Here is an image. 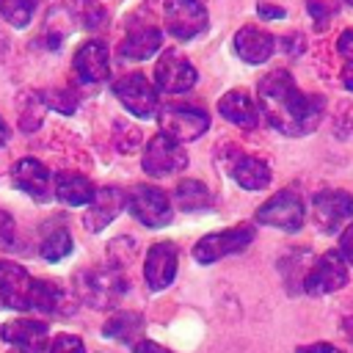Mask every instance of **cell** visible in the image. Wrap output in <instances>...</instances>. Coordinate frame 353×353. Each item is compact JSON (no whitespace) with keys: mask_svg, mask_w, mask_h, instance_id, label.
<instances>
[{"mask_svg":"<svg viewBox=\"0 0 353 353\" xmlns=\"http://www.w3.org/2000/svg\"><path fill=\"white\" fill-rule=\"evenodd\" d=\"M256 97L268 124L276 127L281 135H290V138L306 135L317 130L323 119V99L306 97L287 69L268 72L256 85Z\"/></svg>","mask_w":353,"mask_h":353,"instance_id":"cell-1","label":"cell"},{"mask_svg":"<svg viewBox=\"0 0 353 353\" xmlns=\"http://www.w3.org/2000/svg\"><path fill=\"white\" fill-rule=\"evenodd\" d=\"M127 287L130 281L124 276V268H116V265L85 268L74 276V295L80 303L91 309H113L124 298Z\"/></svg>","mask_w":353,"mask_h":353,"instance_id":"cell-2","label":"cell"},{"mask_svg":"<svg viewBox=\"0 0 353 353\" xmlns=\"http://www.w3.org/2000/svg\"><path fill=\"white\" fill-rule=\"evenodd\" d=\"M256 237V229L251 223H240V226H232V229H223V232H212V234H204L196 245H193V259L199 265H212L229 254H237V251H245Z\"/></svg>","mask_w":353,"mask_h":353,"instance_id":"cell-3","label":"cell"},{"mask_svg":"<svg viewBox=\"0 0 353 353\" xmlns=\"http://www.w3.org/2000/svg\"><path fill=\"white\" fill-rule=\"evenodd\" d=\"M157 124L165 138L182 143V141L201 138L210 127V116L207 110L193 108V105H165L157 110Z\"/></svg>","mask_w":353,"mask_h":353,"instance_id":"cell-4","label":"cell"},{"mask_svg":"<svg viewBox=\"0 0 353 353\" xmlns=\"http://www.w3.org/2000/svg\"><path fill=\"white\" fill-rule=\"evenodd\" d=\"M127 204H130V212L135 215V221H141L143 226H152V229L165 226L174 215L168 193L154 185H135L130 190Z\"/></svg>","mask_w":353,"mask_h":353,"instance_id":"cell-5","label":"cell"},{"mask_svg":"<svg viewBox=\"0 0 353 353\" xmlns=\"http://www.w3.org/2000/svg\"><path fill=\"white\" fill-rule=\"evenodd\" d=\"M256 221L284 229V232H298L306 221V207L303 199L292 190H279L273 199H268L259 210H256Z\"/></svg>","mask_w":353,"mask_h":353,"instance_id":"cell-6","label":"cell"},{"mask_svg":"<svg viewBox=\"0 0 353 353\" xmlns=\"http://www.w3.org/2000/svg\"><path fill=\"white\" fill-rule=\"evenodd\" d=\"M163 19H165V30L179 41L196 39L199 33L207 30V8L201 0H168Z\"/></svg>","mask_w":353,"mask_h":353,"instance_id":"cell-7","label":"cell"},{"mask_svg":"<svg viewBox=\"0 0 353 353\" xmlns=\"http://www.w3.org/2000/svg\"><path fill=\"white\" fill-rule=\"evenodd\" d=\"M113 94L138 119H152L157 113V88L141 72H132V74L119 77L113 83Z\"/></svg>","mask_w":353,"mask_h":353,"instance_id":"cell-8","label":"cell"},{"mask_svg":"<svg viewBox=\"0 0 353 353\" xmlns=\"http://www.w3.org/2000/svg\"><path fill=\"white\" fill-rule=\"evenodd\" d=\"M199 80L193 63L179 50H165L154 63V85L165 94H185Z\"/></svg>","mask_w":353,"mask_h":353,"instance_id":"cell-9","label":"cell"},{"mask_svg":"<svg viewBox=\"0 0 353 353\" xmlns=\"http://www.w3.org/2000/svg\"><path fill=\"white\" fill-rule=\"evenodd\" d=\"M141 165H143V171H146L149 176H168V174L185 171L188 154H185V149H182L176 141H171V138H165V135L160 132V135H154V138L146 143Z\"/></svg>","mask_w":353,"mask_h":353,"instance_id":"cell-10","label":"cell"},{"mask_svg":"<svg viewBox=\"0 0 353 353\" xmlns=\"http://www.w3.org/2000/svg\"><path fill=\"white\" fill-rule=\"evenodd\" d=\"M345 284H347V268L339 251H325L303 276V290L309 295H328L342 290Z\"/></svg>","mask_w":353,"mask_h":353,"instance_id":"cell-11","label":"cell"},{"mask_svg":"<svg viewBox=\"0 0 353 353\" xmlns=\"http://www.w3.org/2000/svg\"><path fill=\"white\" fill-rule=\"evenodd\" d=\"M312 218L320 232H336L342 221L353 218V196L347 190H323L312 199Z\"/></svg>","mask_w":353,"mask_h":353,"instance_id":"cell-12","label":"cell"},{"mask_svg":"<svg viewBox=\"0 0 353 353\" xmlns=\"http://www.w3.org/2000/svg\"><path fill=\"white\" fill-rule=\"evenodd\" d=\"M30 290H33L30 273L17 262L0 259V306L3 309H28Z\"/></svg>","mask_w":353,"mask_h":353,"instance_id":"cell-13","label":"cell"},{"mask_svg":"<svg viewBox=\"0 0 353 353\" xmlns=\"http://www.w3.org/2000/svg\"><path fill=\"white\" fill-rule=\"evenodd\" d=\"M176 265H179V251L171 240H163V243H154L149 251H146V262H143V276H146V284L152 290H165L171 287L174 276H176Z\"/></svg>","mask_w":353,"mask_h":353,"instance_id":"cell-14","label":"cell"},{"mask_svg":"<svg viewBox=\"0 0 353 353\" xmlns=\"http://www.w3.org/2000/svg\"><path fill=\"white\" fill-rule=\"evenodd\" d=\"M11 182L22 193H28L30 199H36V201H47L50 193H52V176H50L47 165L41 160H36V157L17 160L14 168H11Z\"/></svg>","mask_w":353,"mask_h":353,"instance_id":"cell-15","label":"cell"},{"mask_svg":"<svg viewBox=\"0 0 353 353\" xmlns=\"http://www.w3.org/2000/svg\"><path fill=\"white\" fill-rule=\"evenodd\" d=\"M74 74L94 85V83H105L110 74V58H108V47L102 41H85L77 47L74 52Z\"/></svg>","mask_w":353,"mask_h":353,"instance_id":"cell-16","label":"cell"},{"mask_svg":"<svg viewBox=\"0 0 353 353\" xmlns=\"http://www.w3.org/2000/svg\"><path fill=\"white\" fill-rule=\"evenodd\" d=\"M0 336L6 342H11L17 350L25 353H41L47 347V323L33 320V317H19L11 320L0 328Z\"/></svg>","mask_w":353,"mask_h":353,"instance_id":"cell-17","label":"cell"},{"mask_svg":"<svg viewBox=\"0 0 353 353\" xmlns=\"http://www.w3.org/2000/svg\"><path fill=\"white\" fill-rule=\"evenodd\" d=\"M124 193L119 188H99L94 193V201L88 204L85 215H83V226L88 232H102L124 207Z\"/></svg>","mask_w":353,"mask_h":353,"instance_id":"cell-18","label":"cell"},{"mask_svg":"<svg viewBox=\"0 0 353 353\" xmlns=\"http://www.w3.org/2000/svg\"><path fill=\"white\" fill-rule=\"evenodd\" d=\"M160 47H163V33H160V28L152 25V22H135V25H130V30H127V36H124V41H121L119 50H121L124 58L146 61V58H152Z\"/></svg>","mask_w":353,"mask_h":353,"instance_id":"cell-19","label":"cell"},{"mask_svg":"<svg viewBox=\"0 0 353 353\" xmlns=\"http://www.w3.org/2000/svg\"><path fill=\"white\" fill-rule=\"evenodd\" d=\"M276 50V39L256 28V25H245L234 33V52L245 61V63H265Z\"/></svg>","mask_w":353,"mask_h":353,"instance_id":"cell-20","label":"cell"},{"mask_svg":"<svg viewBox=\"0 0 353 353\" xmlns=\"http://www.w3.org/2000/svg\"><path fill=\"white\" fill-rule=\"evenodd\" d=\"M226 168L234 176V182L240 188H245V190H262V188L270 185V168H268V163L259 160V157H254V154L237 152Z\"/></svg>","mask_w":353,"mask_h":353,"instance_id":"cell-21","label":"cell"},{"mask_svg":"<svg viewBox=\"0 0 353 353\" xmlns=\"http://www.w3.org/2000/svg\"><path fill=\"white\" fill-rule=\"evenodd\" d=\"M218 110H221L223 119H229L232 124H237V127H243V130H254L256 121H259V110H256L254 99H251L245 91H240V88L226 91V94L218 99Z\"/></svg>","mask_w":353,"mask_h":353,"instance_id":"cell-22","label":"cell"},{"mask_svg":"<svg viewBox=\"0 0 353 353\" xmlns=\"http://www.w3.org/2000/svg\"><path fill=\"white\" fill-rule=\"evenodd\" d=\"M52 190H55V196H58L63 204H69V207L91 204V201H94V193H97L94 185H91V179L83 176V174H74V171H61V174H55Z\"/></svg>","mask_w":353,"mask_h":353,"instance_id":"cell-23","label":"cell"},{"mask_svg":"<svg viewBox=\"0 0 353 353\" xmlns=\"http://www.w3.org/2000/svg\"><path fill=\"white\" fill-rule=\"evenodd\" d=\"M102 334L108 336V339H116V342H124V345H138L141 339V334H143V317L138 314V312H127V309H121V312H113L110 317H108V323L102 325Z\"/></svg>","mask_w":353,"mask_h":353,"instance_id":"cell-24","label":"cell"},{"mask_svg":"<svg viewBox=\"0 0 353 353\" xmlns=\"http://www.w3.org/2000/svg\"><path fill=\"white\" fill-rule=\"evenodd\" d=\"M63 290L52 281H44V279H33V290H30V306L33 312H41V314H61L63 309Z\"/></svg>","mask_w":353,"mask_h":353,"instance_id":"cell-25","label":"cell"},{"mask_svg":"<svg viewBox=\"0 0 353 353\" xmlns=\"http://www.w3.org/2000/svg\"><path fill=\"white\" fill-rule=\"evenodd\" d=\"M174 201H176V210L196 212V210H207L212 204V196L199 179H182L174 190Z\"/></svg>","mask_w":353,"mask_h":353,"instance_id":"cell-26","label":"cell"},{"mask_svg":"<svg viewBox=\"0 0 353 353\" xmlns=\"http://www.w3.org/2000/svg\"><path fill=\"white\" fill-rule=\"evenodd\" d=\"M44 110H47V102L41 94L36 91H22L19 99H17V116H19V130L22 132H36L41 119H44Z\"/></svg>","mask_w":353,"mask_h":353,"instance_id":"cell-27","label":"cell"},{"mask_svg":"<svg viewBox=\"0 0 353 353\" xmlns=\"http://www.w3.org/2000/svg\"><path fill=\"white\" fill-rule=\"evenodd\" d=\"M74 248L72 243V234L66 226H52L44 237H41V245H39V254L47 259V262H61L63 256H69Z\"/></svg>","mask_w":353,"mask_h":353,"instance_id":"cell-28","label":"cell"},{"mask_svg":"<svg viewBox=\"0 0 353 353\" xmlns=\"http://www.w3.org/2000/svg\"><path fill=\"white\" fill-rule=\"evenodd\" d=\"M69 30H72V14H69L66 8L58 6V8H52V11L47 14V25H44L41 39L47 41L50 50H58L61 41L69 36Z\"/></svg>","mask_w":353,"mask_h":353,"instance_id":"cell-29","label":"cell"},{"mask_svg":"<svg viewBox=\"0 0 353 353\" xmlns=\"http://www.w3.org/2000/svg\"><path fill=\"white\" fill-rule=\"evenodd\" d=\"M39 8V0H0V14L11 28H25Z\"/></svg>","mask_w":353,"mask_h":353,"instance_id":"cell-30","label":"cell"},{"mask_svg":"<svg viewBox=\"0 0 353 353\" xmlns=\"http://www.w3.org/2000/svg\"><path fill=\"white\" fill-rule=\"evenodd\" d=\"M306 11L314 22V30H325L328 22L336 17V0H309Z\"/></svg>","mask_w":353,"mask_h":353,"instance_id":"cell-31","label":"cell"},{"mask_svg":"<svg viewBox=\"0 0 353 353\" xmlns=\"http://www.w3.org/2000/svg\"><path fill=\"white\" fill-rule=\"evenodd\" d=\"M41 97H44V102H50L61 113H74L77 110V94L69 91V88H55V91H47Z\"/></svg>","mask_w":353,"mask_h":353,"instance_id":"cell-32","label":"cell"},{"mask_svg":"<svg viewBox=\"0 0 353 353\" xmlns=\"http://www.w3.org/2000/svg\"><path fill=\"white\" fill-rule=\"evenodd\" d=\"M50 353H88L83 339L74 336V334H61L55 336V342L50 345Z\"/></svg>","mask_w":353,"mask_h":353,"instance_id":"cell-33","label":"cell"},{"mask_svg":"<svg viewBox=\"0 0 353 353\" xmlns=\"http://www.w3.org/2000/svg\"><path fill=\"white\" fill-rule=\"evenodd\" d=\"M11 243H14V218H11V212L0 210V248H6Z\"/></svg>","mask_w":353,"mask_h":353,"instance_id":"cell-34","label":"cell"},{"mask_svg":"<svg viewBox=\"0 0 353 353\" xmlns=\"http://www.w3.org/2000/svg\"><path fill=\"white\" fill-rule=\"evenodd\" d=\"M336 50H339V55H342L347 63H353V28H347V30L339 33V39H336Z\"/></svg>","mask_w":353,"mask_h":353,"instance_id":"cell-35","label":"cell"},{"mask_svg":"<svg viewBox=\"0 0 353 353\" xmlns=\"http://www.w3.org/2000/svg\"><path fill=\"white\" fill-rule=\"evenodd\" d=\"M339 254H342V259L347 262V265H353V223L342 232V237H339Z\"/></svg>","mask_w":353,"mask_h":353,"instance_id":"cell-36","label":"cell"},{"mask_svg":"<svg viewBox=\"0 0 353 353\" xmlns=\"http://www.w3.org/2000/svg\"><path fill=\"white\" fill-rule=\"evenodd\" d=\"M256 14H259L262 19H284V17H287V11H284L281 6H273V3H268V0L256 3Z\"/></svg>","mask_w":353,"mask_h":353,"instance_id":"cell-37","label":"cell"},{"mask_svg":"<svg viewBox=\"0 0 353 353\" xmlns=\"http://www.w3.org/2000/svg\"><path fill=\"white\" fill-rule=\"evenodd\" d=\"M85 28H102V22H105V11L94 3V0H88V8H85Z\"/></svg>","mask_w":353,"mask_h":353,"instance_id":"cell-38","label":"cell"},{"mask_svg":"<svg viewBox=\"0 0 353 353\" xmlns=\"http://www.w3.org/2000/svg\"><path fill=\"white\" fill-rule=\"evenodd\" d=\"M295 353H342L336 345H331V342H314V345H303V347H298Z\"/></svg>","mask_w":353,"mask_h":353,"instance_id":"cell-39","label":"cell"},{"mask_svg":"<svg viewBox=\"0 0 353 353\" xmlns=\"http://www.w3.org/2000/svg\"><path fill=\"white\" fill-rule=\"evenodd\" d=\"M135 353H171V350L163 347V345H157V342H152V339H141L135 345Z\"/></svg>","mask_w":353,"mask_h":353,"instance_id":"cell-40","label":"cell"},{"mask_svg":"<svg viewBox=\"0 0 353 353\" xmlns=\"http://www.w3.org/2000/svg\"><path fill=\"white\" fill-rule=\"evenodd\" d=\"M342 85L347 91H353V63H345V69H342Z\"/></svg>","mask_w":353,"mask_h":353,"instance_id":"cell-41","label":"cell"},{"mask_svg":"<svg viewBox=\"0 0 353 353\" xmlns=\"http://www.w3.org/2000/svg\"><path fill=\"white\" fill-rule=\"evenodd\" d=\"M8 138H11V132H8V124L3 121V116H0V149L8 143Z\"/></svg>","mask_w":353,"mask_h":353,"instance_id":"cell-42","label":"cell"},{"mask_svg":"<svg viewBox=\"0 0 353 353\" xmlns=\"http://www.w3.org/2000/svg\"><path fill=\"white\" fill-rule=\"evenodd\" d=\"M11 353H25V350H11Z\"/></svg>","mask_w":353,"mask_h":353,"instance_id":"cell-43","label":"cell"}]
</instances>
